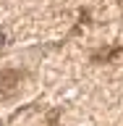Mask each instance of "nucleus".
<instances>
[{
  "mask_svg": "<svg viewBox=\"0 0 123 126\" xmlns=\"http://www.w3.org/2000/svg\"><path fill=\"white\" fill-rule=\"evenodd\" d=\"M3 42H5V37H3V34H0V47H3Z\"/></svg>",
  "mask_w": 123,
  "mask_h": 126,
  "instance_id": "obj_1",
  "label": "nucleus"
}]
</instances>
